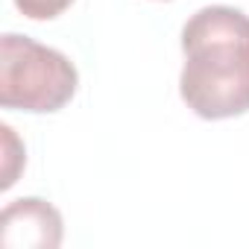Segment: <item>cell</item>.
Wrapping results in <instances>:
<instances>
[{
  "label": "cell",
  "instance_id": "7a4b0ae2",
  "mask_svg": "<svg viewBox=\"0 0 249 249\" xmlns=\"http://www.w3.org/2000/svg\"><path fill=\"white\" fill-rule=\"evenodd\" d=\"M79 85L73 62L30 36L6 33L0 38V103L3 108L50 114L65 108Z\"/></svg>",
  "mask_w": 249,
  "mask_h": 249
},
{
  "label": "cell",
  "instance_id": "3957f363",
  "mask_svg": "<svg viewBox=\"0 0 249 249\" xmlns=\"http://www.w3.org/2000/svg\"><path fill=\"white\" fill-rule=\"evenodd\" d=\"M62 214L38 196L15 199L0 214V246L3 249H56L62 243Z\"/></svg>",
  "mask_w": 249,
  "mask_h": 249
},
{
  "label": "cell",
  "instance_id": "6da1fadb",
  "mask_svg": "<svg viewBox=\"0 0 249 249\" xmlns=\"http://www.w3.org/2000/svg\"><path fill=\"white\" fill-rule=\"evenodd\" d=\"M185 68L179 94L202 120L249 111V15L234 6H205L182 27Z\"/></svg>",
  "mask_w": 249,
  "mask_h": 249
},
{
  "label": "cell",
  "instance_id": "277c9868",
  "mask_svg": "<svg viewBox=\"0 0 249 249\" xmlns=\"http://www.w3.org/2000/svg\"><path fill=\"white\" fill-rule=\"evenodd\" d=\"M0 132H3V147H6V164H3V182H0V188L9 191V188L15 185V179H18L21 164H24V147L18 144L15 129L9 126V123H3V126H0Z\"/></svg>",
  "mask_w": 249,
  "mask_h": 249
},
{
  "label": "cell",
  "instance_id": "5b68a950",
  "mask_svg": "<svg viewBox=\"0 0 249 249\" xmlns=\"http://www.w3.org/2000/svg\"><path fill=\"white\" fill-rule=\"evenodd\" d=\"M73 0H15V6L30 21H53L65 9H71Z\"/></svg>",
  "mask_w": 249,
  "mask_h": 249
}]
</instances>
